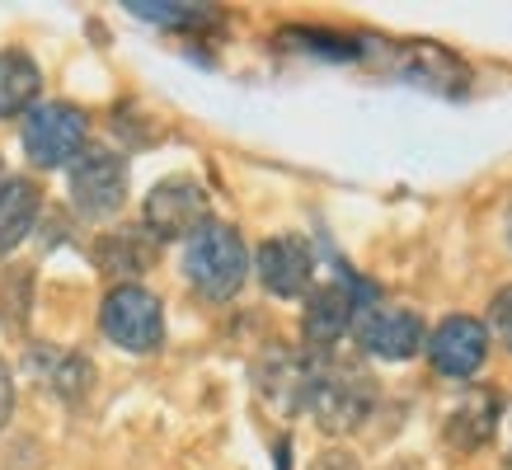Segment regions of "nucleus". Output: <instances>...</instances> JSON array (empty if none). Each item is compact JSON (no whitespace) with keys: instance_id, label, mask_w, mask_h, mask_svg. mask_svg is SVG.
I'll list each match as a JSON object with an SVG mask.
<instances>
[{"instance_id":"23","label":"nucleus","mask_w":512,"mask_h":470,"mask_svg":"<svg viewBox=\"0 0 512 470\" xmlns=\"http://www.w3.org/2000/svg\"><path fill=\"white\" fill-rule=\"evenodd\" d=\"M503 235H508V245H512V207H508V217H503Z\"/></svg>"},{"instance_id":"17","label":"nucleus","mask_w":512,"mask_h":470,"mask_svg":"<svg viewBox=\"0 0 512 470\" xmlns=\"http://www.w3.org/2000/svg\"><path fill=\"white\" fill-rule=\"evenodd\" d=\"M123 10H132V15L146 19V24H160V29H184V33H198V29L221 24L217 5H184V0H127Z\"/></svg>"},{"instance_id":"22","label":"nucleus","mask_w":512,"mask_h":470,"mask_svg":"<svg viewBox=\"0 0 512 470\" xmlns=\"http://www.w3.org/2000/svg\"><path fill=\"white\" fill-rule=\"evenodd\" d=\"M311 470H362V466H357L353 452H343V447H329V452H320V456L311 461Z\"/></svg>"},{"instance_id":"20","label":"nucleus","mask_w":512,"mask_h":470,"mask_svg":"<svg viewBox=\"0 0 512 470\" xmlns=\"http://www.w3.org/2000/svg\"><path fill=\"white\" fill-rule=\"evenodd\" d=\"M484 325H489V334L512 353V287H498L494 292V301H489V320H484Z\"/></svg>"},{"instance_id":"12","label":"nucleus","mask_w":512,"mask_h":470,"mask_svg":"<svg viewBox=\"0 0 512 470\" xmlns=\"http://www.w3.org/2000/svg\"><path fill=\"white\" fill-rule=\"evenodd\" d=\"M43 94V66L24 47L0 52V118H29Z\"/></svg>"},{"instance_id":"19","label":"nucleus","mask_w":512,"mask_h":470,"mask_svg":"<svg viewBox=\"0 0 512 470\" xmlns=\"http://www.w3.org/2000/svg\"><path fill=\"white\" fill-rule=\"evenodd\" d=\"M29 311H33V268L24 264L5 268V278H0V329L5 334H24Z\"/></svg>"},{"instance_id":"5","label":"nucleus","mask_w":512,"mask_h":470,"mask_svg":"<svg viewBox=\"0 0 512 470\" xmlns=\"http://www.w3.org/2000/svg\"><path fill=\"white\" fill-rule=\"evenodd\" d=\"M212 221V198L193 174H170L160 179L146 203H141V226L156 240H193Z\"/></svg>"},{"instance_id":"7","label":"nucleus","mask_w":512,"mask_h":470,"mask_svg":"<svg viewBox=\"0 0 512 470\" xmlns=\"http://www.w3.org/2000/svg\"><path fill=\"white\" fill-rule=\"evenodd\" d=\"M353 344L381 362H409L428 348V325H423V315L409 311V306L367 301V306H357Z\"/></svg>"},{"instance_id":"1","label":"nucleus","mask_w":512,"mask_h":470,"mask_svg":"<svg viewBox=\"0 0 512 470\" xmlns=\"http://www.w3.org/2000/svg\"><path fill=\"white\" fill-rule=\"evenodd\" d=\"M184 278L207 301H231L249 278V245L231 221H207L193 240H184Z\"/></svg>"},{"instance_id":"13","label":"nucleus","mask_w":512,"mask_h":470,"mask_svg":"<svg viewBox=\"0 0 512 470\" xmlns=\"http://www.w3.org/2000/svg\"><path fill=\"white\" fill-rule=\"evenodd\" d=\"M400 71H404V80H414V85H423V90H447V94H461L466 90V80H470L466 66L437 43H409L404 47Z\"/></svg>"},{"instance_id":"6","label":"nucleus","mask_w":512,"mask_h":470,"mask_svg":"<svg viewBox=\"0 0 512 470\" xmlns=\"http://www.w3.org/2000/svg\"><path fill=\"white\" fill-rule=\"evenodd\" d=\"M71 207L85 221H109L127 203V160L113 156L109 146H85V156L66 170Z\"/></svg>"},{"instance_id":"9","label":"nucleus","mask_w":512,"mask_h":470,"mask_svg":"<svg viewBox=\"0 0 512 470\" xmlns=\"http://www.w3.org/2000/svg\"><path fill=\"white\" fill-rule=\"evenodd\" d=\"M254 278L264 282L268 297L278 301H296L315 292V250L306 235H268L259 254H254Z\"/></svg>"},{"instance_id":"10","label":"nucleus","mask_w":512,"mask_h":470,"mask_svg":"<svg viewBox=\"0 0 512 470\" xmlns=\"http://www.w3.org/2000/svg\"><path fill=\"white\" fill-rule=\"evenodd\" d=\"M489 339H494V334H489L484 320H475V315H447V320L433 325L423 353H428L437 376H447V381H470V376L489 362Z\"/></svg>"},{"instance_id":"11","label":"nucleus","mask_w":512,"mask_h":470,"mask_svg":"<svg viewBox=\"0 0 512 470\" xmlns=\"http://www.w3.org/2000/svg\"><path fill=\"white\" fill-rule=\"evenodd\" d=\"M156 250L160 240L146 226H118V231L94 240V264H99V273H113V278H137L156 264Z\"/></svg>"},{"instance_id":"8","label":"nucleus","mask_w":512,"mask_h":470,"mask_svg":"<svg viewBox=\"0 0 512 470\" xmlns=\"http://www.w3.org/2000/svg\"><path fill=\"white\" fill-rule=\"evenodd\" d=\"M372 287H362L357 278L348 282H320L311 297H306V311H301V339L311 353H329L334 344H343V334H353L357 306H367Z\"/></svg>"},{"instance_id":"14","label":"nucleus","mask_w":512,"mask_h":470,"mask_svg":"<svg viewBox=\"0 0 512 470\" xmlns=\"http://www.w3.org/2000/svg\"><path fill=\"white\" fill-rule=\"evenodd\" d=\"M38 212H43V193H38V184L24 179V174H15V179L5 184V193H0V259L29 240Z\"/></svg>"},{"instance_id":"21","label":"nucleus","mask_w":512,"mask_h":470,"mask_svg":"<svg viewBox=\"0 0 512 470\" xmlns=\"http://www.w3.org/2000/svg\"><path fill=\"white\" fill-rule=\"evenodd\" d=\"M10 419H15V372H10L5 358H0V433H5Z\"/></svg>"},{"instance_id":"18","label":"nucleus","mask_w":512,"mask_h":470,"mask_svg":"<svg viewBox=\"0 0 512 470\" xmlns=\"http://www.w3.org/2000/svg\"><path fill=\"white\" fill-rule=\"evenodd\" d=\"M494 419H498V395L494 391H466V400L451 409V442L456 447H480V442H489V433H494Z\"/></svg>"},{"instance_id":"3","label":"nucleus","mask_w":512,"mask_h":470,"mask_svg":"<svg viewBox=\"0 0 512 470\" xmlns=\"http://www.w3.org/2000/svg\"><path fill=\"white\" fill-rule=\"evenodd\" d=\"M85 137H90V113L80 104H66V99H43L19 127V146H24L33 170L76 165L85 156Z\"/></svg>"},{"instance_id":"15","label":"nucleus","mask_w":512,"mask_h":470,"mask_svg":"<svg viewBox=\"0 0 512 470\" xmlns=\"http://www.w3.org/2000/svg\"><path fill=\"white\" fill-rule=\"evenodd\" d=\"M33 372H47V386L62 395L66 405H76V400H85L94 386V362L80 358V353H62V348L43 344V358L38 353H29Z\"/></svg>"},{"instance_id":"4","label":"nucleus","mask_w":512,"mask_h":470,"mask_svg":"<svg viewBox=\"0 0 512 470\" xmlns=\"http://www.w3.org/2000/svg\"><path fill=\"white\" fill-rule=\"evenodd\" d=\"M99 329L123 353L146 358V353H156L165 344V301L141 282H118L99 301Z\"/></svg>"},{"instance_id":"2","label":"nucleus","mask_w":512,"mask_h":470,"mask_svg":"<svg viewBox=\"0 0 512 470\" xmlns=\"http://www.w3.org/2000/svg\"><path fill=\"white\" fill-rule=\"evenodd\" d=\"M376 386L362 367H343V362H315L311 386H306V414H311L325 433H348L372 414Z\"/></svg>"},{"instance_id":"24","label":"nucleus","mask_w":512,"mask_h":470,"mask_svg":"<svg viewBox=\"0 0 512 470\" xmlns=\"http://www.w3.org/2000/svg\"><path fill=\"white\" fill-rule=\"evenodd\" d=\"M5 184H10V174H5V160H0V193H5Z\"/></svg>"},{"instance_id":"16","label":"nucleus","mask_w":512,"mask_h":470,"mask_svg":"<svg viewBox=\"0 0 512 470\" xmlns=\"http://www.w3.org/2000/svg\"><path fill=\"white\" fill-rule=\"evenodd\" d=\"M278 43L292 47V52H306V57H325V62H362L367 57L362 38L339 29H311V24H287L278 33Z\"/></svg>"}]
</instances>
